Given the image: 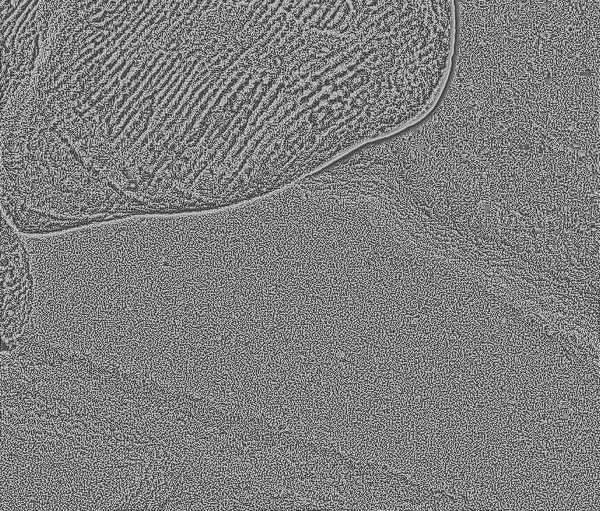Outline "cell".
Wrapping results in <instances>:
<instances>
[{
  "label": "cell",
  "mask_w": 600,
  "mask_h": 511,
  "mask_svg": "<svg viewBox=\"0 0 600 511\" xmlns=\"http://www.w3.org/2000/svg\"><path fill=\"white\" fill-rule=\"evenodd\" d=\"M598 150L577 123L414 126L395 201L420 253L502 289L574 273L599 256Z\"/></svg>",
  "instance_id": "obj_1"
}]
</instances>
